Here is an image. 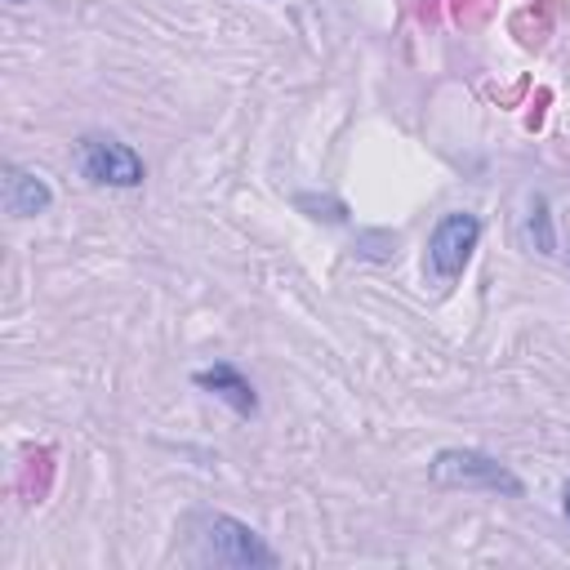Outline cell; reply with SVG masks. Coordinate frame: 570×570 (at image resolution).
Here are the masks:
<instances>
[{
	"label": "cell",
	"mask_w": 570,
	"mask_h": 570,
	"mask_svg": "<svg viewBox=\"0 0 570 570\" xmlns=\"http://www.w3.org/2000/svg\"><path fill=\"white\" fill-rule=\"evenodd\" d=\"M191 383H196V387H205L209 396H218L223 405H232V410H236V414H245V419H254V414H258L254 383H249L236 365H227V361H214V365L196 370V374H191Z\"/></svg>",
	"instance_id": "cell-5"
},
{
	"label": "cell",
	"mask_w": 570,
	"mask_h": 570,
	"mask_svg": "<svg viewBox=\"0 0 570 570\" xmlns=\"http://www.w3.org/2000/svg\"><path fill=\"white\" fill-rule=\"evenodd\" d=\"M9 4H22V0H9Z\"/></svg>",
	"instance_id": "cell-10"
},
{
	"label": "cell",
	"mask_w": 570,
	"mask_h": 570,
	"mask_svg": "<svg viewBox=\"0 0 570 570\" xmlns=\"http://www.w3.org/2000/svg\"><path fill=\"white\" fill-rule=\"evenodd\" d=\"M53 205V191L40 174L31 169H18V165H4V209L13 218H31V214H45Z\"/></svg>",
	"instance_id": "cell-6"
},
{
	"label": "cell",
	"mask_w": 570,
	"mask_h": 570,
	"mask_svg": "<svg viewBox=\"0 0 570 570\" xmlns=\"http://www.w3.org/2000/svg\"><path fill=\"white\" fill-rule=\"evenodd\" d=\"M76 165L89 183H102V187H138L147 178L142 156L111 134H85L76 142Z\"/></svg>",
	"instance_id": "cell-3"
},
{
	"label": "cell",
	"mask_w": 570,
	"mask_h": 570,
	"mask_svg": "<svg viewBox=\"0 0 570 570\" xmlns=\"http://www.w3.org/2000/svg\"><path fill=\"white\" fill-rule=\"evenodd\" d=\"M539 227V249L543 254H552V236H548V200L543 196H534V205H530V232Z\"/></svg>",
	"instance_id": "cell-8"
},
{
	"label": "cell",
	"mask_w": 570,
	"mask_h": 570,
	"mask_svg": "<svg viewBox=\"0 0 570 570\" xmlns=\"http://www.w3.org/2000/svg\"><path fill=\"white\" fill-rule=\"evenodd\" d=\"M476 240H481V218L476 214H468V209L441 214L436 227H432V236H428V267H432V276L441 285H450L468 267Z\"/></svg>",
	"instance_id": "cell-4"
},
{
	"label": "cell",
	"mask_w": 570,
	"mask_h": 570,
	"mask_svg": "<svg viewBox=\"0 0 570 570\" xmlns=\"http://www.w3.org/2000/svg\"><path fill=\"white\" fill-rule=\"evenodd\" d=\"M298 209H316L312 218H325V223H343L347 218V209L334 196H298Z\"/></svg>",
	"instance_id": "cell-7"
},
{
	"label": "cell",
	"mask_w": 570,
	"mask_h": 570,
	"mask_svg": "<svg viewBox=\"0 0 570 570\" xmlns=\"http://www.w3.org/2000/svg\"><path fill=\"white\" fill-rule=\"evenodd\" d=\"M561 512H566V521H570V481H566V490H561Z\"/></svg>",
	"instance_id": "cell-9"
},
{
	"label": "cell",
	"mask_w": 570,
	"mask_h": 570,
	"mask_svg": "<svg viewBox=\"0 0 570 570\" xmlns=\"http://www.w3.org/2000/svg\"><path fill=\"white\" fill-rule=\"evenodd\" d=\"M428 476L445 490H494V494H508V499L525 494L521 476L485 450H436L432 463H428Z\"/></svg>",
	"instance_id": "cell-2"
},
{
	"label": "cell",
	"mask_w": 570,
	"mask_h": 570,
	"mask_svg": "<svg viewBox=\"0 0 570 570\" xmlns=\"http://www.w3.org/2000/svg\"><path fill=\"white\" fill-rule=\"evenodd\" d=\"M191 543L196 561L205 566H232V570H272L281 557L263 543V534L227 512H196L191 517Z\"/></svg>",
	"instance_id": "cell-1"
}]
</instances>
